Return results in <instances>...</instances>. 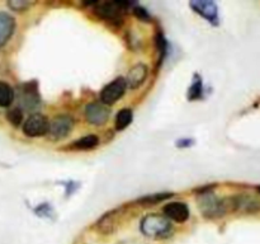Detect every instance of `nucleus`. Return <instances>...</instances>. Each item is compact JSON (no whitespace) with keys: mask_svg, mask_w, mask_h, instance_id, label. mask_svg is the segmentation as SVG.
Instances as JSON below:
<instances>
[{"mask_svg":"<svg viewBox=\"0 0 260 244\" xmlns=\"http://www.w3.org/2000/svg\"><path fill=\"white\" fill-rule=\"evenodd\" d=\"M132 121V111L131 109H122L118 112L116 117V129L117 130H124Z\"/></svg>","mask_w":260,"mask_h":244,"instance_id":"obj_15","label":"nucleus"},{"mask_svg":"<svg viewBox=\"0 0 260 244\" xmlns=\"http://www.w3.org/2000/svg\"><path fill=\"white\" fill-rule=\"evenodd\" d=\"M135 13H136V15L139 18L145 19V22H146V19H149V15H147V13L145 12V9H142V8H136V9H135Z\"/></svg>","mask_w":260,"mask_h":244,"instance_id":"obj_20","label":"nucleus"},{"mask_svg":"<svg viewBox=\"0 0 260 244\" xmlns=\"http://www.w3.org/2000/svg\"><path fill=\"white\" fill-rule=\"evenodd\" d=\"M32 4V2H25V0H10V2H8V7L15 12H22Z\"/></svg>","mask_w":260,"mask_h":244,"instance_id":"obj_19","label":"nucleus"},{"mask_svg":"<svg viewBox=\"0 0 260 244\" xmlns=\"http://www.w3.org/2000/svg\"><path fill=\"white\" fill-rule=\"evenodd\" d=\"M170 196H172V193H155V195L152 196L144 197L141 200V202L145 203V205H155V203L160 202V201L167 200V198H169Z\"/></svg>","mask_w":260,"mask_h":244,"instance_id":"obj_17","label":"nucleus"},{"mask_svg":"<svg viewBox=\"0 0 260 244\" xmlns=\"http://www.w3.org/2000/svg\"><path fill=\"white\" fill-rule=\"evenodd\" d=\"M258 191H259V193H260V187H258Z\"/></svg>","mask_w":260,"mask_h":244,"instance_id":"obj_21","label":"nucleus"},{"mask_svg":"<svg viewBox=\"0 0 260 244\" xmlns=\"http://www.w3.org/2000/svg\"><path fill=\"white\" fill-rule=\"evenodd\" d=\"M7 118L13 126H19L23 121V113L19 108H14L7 113Z\"/></svg>","mask_w":260,"mask_h":244,"instance_id":"obj_18","label":"nucleus"},{"mask_svg":"<svg viewBox=\"0 0 260 244\" xmlns=\"http://www.w3.org/2000/svg\"><path fill=\"white\" fill-rule=\"evenodd\" d=\"M99 144V139L95 136V135H89V136L83 137L80 140H76L75 142L73 144V147L75 149H91V147L96 146Z\"/></svg>","mask_w":260,"mask_h":244,"instance_id":"obj_16","label":"nucleus"},{"mask_svg":"<svg viewBox=\"0 0 260 244\" xmlns=\"http://www.w3.org/2000/svg\"><path fill=\"white\" fill-rule=\"evenodd\" d=\"M229 210L244 211V212H255L260 210V201L250 196H236L228 201Z\"/></svg>","mask_w":260,"mask_h":244,"instance_id":"obj_7","label":"nucleus"},{"mask_svg":"<svg viewBox=\"0 0 260 244\" xmlns=\"http://www.w3.org/2000/svg\"><path fill=\"white\" fill-rule=\"evenodd\" d=\"M98 229L103 234H111L116 230V224H114L113 212H108L99 220Z\"/></svg>","mask_w":260,"mask_h":244,"instance_id":"obj_14","label":"nucleus"},{"mask_svg":"<svg viewBox=\"0 0 260 244\" xmlns=\"http://www.w3.org/2000/svg\"><path fill=\"white\" fill-rule=\"evenodd\" d=\"M15 20L10 14L0 12V47L5 45L14 33Z\"/></svg>","mask_w":260,"mask_h":244,"instance_id":"obj_10","label":"nucleus"},{"mask_svg":"<svg viewBox=\"0 0 260 244\" xmlns=\"http://www.w3.org/2000/svg\"><path fill=\"white\" fill-rule=\"evenodd\" d=\"M73 118L69 116H57L48 124V137L51 140H61L73 130Z\"/></svg>","mask_w":260,"mask_h":244,"instance_id":"obj_4","label":"nucleus"},{"mask_svg":"<svg viewBox=\"0 0 260 244\" xmlns=\"http://www.w3.org/2000/svg\"><path fill=\"white\" fill-rule=\"evenodd\" d=\"M198 202H200L198 203L200 210L207 218H217V216L223 215L229 210L228 201L220 200L211 192L201 196Z\"/></svg>","mask_w":260,"mask_h":244,"instance_id":"obj_2","label":"nucleus"},{"mask_svg":"<svg viewBox=\"0 0 260 244\" xmlns=\"http://www.w3.org/2000/svg\"><path fill=\"white\" fill-rule=\"evenodd\" d=\"M147 74H149V69L144 64H137L134 68L129 70L128 75L126 78V84L132 89L139 88L140 85L144 84V81L146 80Z\"/></svg>","mask_w":260,"mask_h":244,"instance_id":"obj_9","label":"nucleus"},{"mask_svg":"<svg viewBox=\"0 0 260 244\" xmlns=\"http://www.w3.org/2000/svg\"><path fill=\"white\" fill-rule=\"evenodd\" d=\"M48 124L50 122L43 114L33 113L23 124V132L30 137L43 136V135L47 134Z\"/></svg>","mask_w":260,"mask_h":244,"instance_id":"obj_3","label":"nucleus"},{"mask_svg":"<svg viewBox=\"0 0 260 244\" xmlns=\"http://www.w3.org/2000/svg\"><path fill=\"white\" fill-rule=\"evenodd\" d=\"M14 101V90L5 81H0V107H9Z\"/></svg>","mask_w":260,"mask_h":244,"instance_id":"obj_13","label":"nucleus"},{"mask_svg":"<svg viewBox=\"0 0 260 244\" xmlns=\"http://www.w3.org/2000/svg\"><path fill=\"white\" fill-rule=\"evenodd\" d=\"M109 114H111V111L108 107L101 102H93L85 107L86 119L89 124L95 125V126H102L106 124L109 118Z\"/></svg>","mask_w":260,"mask_h":244,"instance_id":"obj_6","label":"nucleus"},{"mask_svg":"<svg viewBox=\"0 0 260 244\" xmlns=\"http://www.w3.org/2000/svg\"><path fill=\"white\" fill-rule=\"evenodd\" d=\"M190 7L194 9V12H197L198 14H201L202 17H205L206 19H208L210 22H215V20L218 19L217 7H216L215 3H212V2H193V3H190Z\"/></svg>","mask_w":260,"mask_h":244,"instance_id":"obj_12","label":"nucleus"},{"mask_svg":"<svg viewBox=\"0 0 260 244\" xmlns=\"http://www.w3.org/2000/svg\"><path fill=\"white\" fill-rule=\"evenodd\" d=\"M123 4L121 3H104L98 7V13L101 17L108 20H121L123 9Z\"/></svg>","mask_w":260,"mask_h":244,"instance_id":"obj_11","label":"nucleus"},{"mask_svg":"<svg viewBox=\"0 0 260 244\" xmlns=\"http://www.w3.org/2000/svg\"><path fill=\"white\" fill-rule=\"evenodd\" d=\"M164 216L175 223H184L189 218V210L184 202H170L162 208Z\"/></svg>","mask_w":260,"mask_h":244,"instance_id":"obj_8","label":"nucleus"},{"mask_svg":"<svg viewBox=\"0 0 260 244\" xmlns=\"http://www.w3.org/2000/svg\"><path fill=\"white\" fill-rule=\"evenodd\" d=\"M127 88L126 79L124 78H117L114 79L112 83H109L108 85L104 86L103 90L101 93V101L102 103L108 106V104H113L121 98L124 94Z\"/></svg>","mask_w":260,"mask_h":244,"instance_id":"obj_5","label":"nucleus"},{"mask_svg":"<svg viewBox=\"0 0 260 244\" xmlns=\"http://www.w3.org/2000/svg\"><path fill=\"white\" fill-rule=\"evenodd\" d=\"M140 228H141L144 235L154 239L168 238L169 235H172L173 231L172 221L159 214H150V215L145 216Z\"/></svg>","mask_w":260,"mask_h":244,"instance_id":"obj_1","label":"nucleus"}]
</instances>
